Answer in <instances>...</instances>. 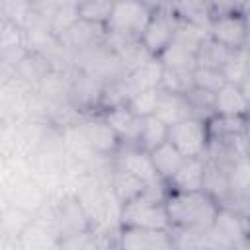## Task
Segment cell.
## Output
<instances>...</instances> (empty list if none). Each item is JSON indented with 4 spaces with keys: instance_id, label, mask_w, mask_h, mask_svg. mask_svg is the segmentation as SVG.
Here are the masks:
<instances>
[{
    "instance_id": "cell-1",
    "label": "cell",
    "mask_w": 250,
    "mask_h": 250,
    "mask_svg": "<svg viewBox=\"0 0 250 250\" xmlns=\"http://www.w3.org/2000/svg\"><path fill=\"white\" fill-rule=\"evenodd\" d=\"M166 209L172 229H211L221 205L205 189L168 191Z\"/></svg>"
},
{
    "instance_id": "cell-2",
    "label": "cell",
    "mask_w": 250,
    "mask_h": 250,
    "mask_svg": "<svg viewBox=\"0 0 250 250\" xmlns=\"http://www.w3.org/2000/svg\"><path fill=\"white\" fill-rule=\"evenodd\" d=\"M166 195H168L166 182L146 188L139 197L121 205L119 225L152 229V230H172L168 209H166Z\"/></svg>"
},
{
    "instance_id": "cell-3",
    "label": "cell",
    "mask_w": 250,
    "mask_h": 250,
    "mask_svg": "<svg viewBox=\"0 0 250 250\" xmlns=\"http://www.w3.org/2000/svg\"><path fill=\"white\" fill-rule=\"evenodd\" d=\"M154 14V6L146 2H113L109 21L105 23V45L111 51L141 41L145 27Z\"/></svg>"
},
{
    "instance_id": "cell-4",
    "label": "cell",
    "mask_w": 250,
    "mask_h": 250,
    "mask_svg": "<svg viewBox=\"0 0 250 250\" xmlns=\"http://www.w3.org/2000/svg\"><path fill=\"white\" fill-rule=\"evenodd\" d=\"M209 37L230 51L244 49L250 37V25L242 12V4H234L229 12L215 16L209 25Z\"/></svg>"
},
{
    "instance_id": "cell-5",
    "label": "cell",
    "mask_w": 250,
    "mask_h": 250,
    "mask_svg": "<svg viewBox=\"0 0 250 250\" xmlns=\"http://www.w3.org/2000/svg\"><path fill=\"white\" fill-rule=\"evenodd\" d=\"M168 143H172L184 158H203L209 148L207 121L188 117L172 125L168 131Z\"/></svg>"
},
{
    "instance_id": "cell-6",
    "label": "cell",
    "mask_w": 250,
    "mask_h": 250,
    "mask_svg": "<svg viewBox=\"0 0 250 250\" xmlns=\"http://www.w3.org/2000/svg\"><path fill=\"white\" fill-rule=\"evenodd\" d=\"M176 25H178V18L174 16L172 6L170 4H156L154 14H152L148 25L145 27V31L141 35L143 47L152 57L158 59L168 49V45L174 41Z\"/></svg>"
},
{
    "instance_id": "cell-7",
    "label": "cell",
    "mask_w": 250,
    "mask_h": 250,
    "mask_svg": "<svg viewBox=\"0 0 250 250\" xmlns=\"http://www.w3.org/2000/svg\"><path fill=\"white\" fill-rule=\"evenodd\" d=\"M51 209H53L55 229L61 240L92 230V221L74 193L61 197L55 205H51Z\"/></svg>"
},
{
    "instance_id": "cell-8",
    "label": "cell",
    "mask_w": 250,
    "mask_h": 250,
    "mask_svg": "<svg viewBox=\"0 0 250 250\" xmlns=\"http://www.w3.org/2000/svg\"><path fill=\"white\" fill-rule=\"evenodd\" d=\"M76 129H78L82 141L86 143V146L96 156H113L121 146L115 131L107 125V121L102 117V113H96V115L84 119Z\"/></svg>"
},
{
    "instance_id": "cell-9",
    "label": "cell",
    "mask_w": 250,
    "mask_h": 250,
    "mask_svg": "<svg viewBox=\"0 0 250 250\" xmlns=\"http://www.w3.org/2000/svg\"><path fill=\"white\" fill-rule=\"evenodd\" d=\"M119 170H125L146 184V188L162 184L158 178V172L154 168L150 152L143 150L141 146H119V150L113 154V164Z\"/></svg>"
},
{
    "instance_id": "cell-10",
    "label": "cell",
    "mask_w": 250,
    "mask_h": 250,
    "mask_svg": "<svg viewBox=\"0 0 250 250\" xmlns=\"http://www.w3.org/2000/svg\"><path fill=\"white\" fill-rule=\"evenodd\" d=\"M119 250H176L172 230L119 227Z\"/></svg>"
},
{
    "instance_id": "cell-11",
    "label": "cell",
    "mask_w": 250,
    "mask_h": 250,
    "mask_svg": "<svg viewBox=\"0 0 250 250\" xmlns=\"http://www.w3.org/2000/svg\"><path fill=\"white\" fill-rule=\"evenodd\" d=\"M211 230L223 246L232 250L234 246H238L242 240H246L250 236V219L232 209L221 207Z\"/></svg>"
},
{
    "instance_id": "cell-12",
    "label": "cell",
    "mask_w": 250,
    "mask_h": 250,
    "mask_svg": "<svg viewBox=\"0 0 250 250\" xmlns=\"http://www.w3.org/2000/svg\"><path fill=\"white\" fill-rule=\"evenodd\" d=\"M102 117L115 131L121 146H139L143 119L137 117L127 105H121V107H113L109 111H104Z\"/></svg>"
},
{
    "instance_id": "cell-13",
    "label": "cell",
    "mask_w": 250,
    "mask_h": 250,
    "mask_svg": "<svg viewBox=\"0 0 250 250\" xmlns=\"http://www.w3.org/2000/svg\"><path fill=\"white\" fill-rule=\"evenodd\" d=\"M166 186L168 191H201L205 186V156L186 158L182 168Z\"/></svg>"
},
{
    "instance_id": "cell-14",
    "label": "cell",
    "mask_w": 250,
    "mask_h": 250,
    "mask_svg": "<svg viewBox=\"0 0 250 250\" xmlns=\"http://www.w3.org/2000/svg\"><path fill=\"white\" fill-rule=\"evenodd\" d=\"M215 115L219 117H250V105L238 84L227 82L215 94Z\"/></svg>"
},
{
    "instance_id": "cell-15",
    "label": "cell",
    "mask_w": 250,
    "mask_h": 250,
    "mask_svg": "<svg viewBox=\"0 0 250 250\" xmlns=\"http://www.w3.org/2000/svg\"><path fill=\"white\" fill-rule=\"evenodd\" d=\"M107 184H109V189H111V193H113V197L117 199L119 205H125V203L133 201L135 197H139L146 189L145 182H141L133 174H129L125 170H119L115 166H111V172L107 176Z\"/></svg>"
},
{
    "instance_id": "cell-16",
    "label": "cell",
    "mask_w": 250,
    "mask_h": 250,
    "mask_svg": "<svg viewBox=\"0 0 250 250\" xmlns=\"http://www.w3.org/2000/svg\"><path fill=\"white\" fill-rule=\"evenodd\" d=\"M162 90V88H160ZM158 119H162L168 127L188 119V117H193L191 115V107H189V102L186 96H180V94H172V92H164L160 94V102H158V107H156V113H154Z\"/></svg>"
},
{
    "instance_id": "cell-17",
    "label": "cell",
    "mask_w": 250,
    "mask_h": 250,
    "mask_svg": "<svg viewBox=\"0 0 250 250\" xmlns=\"http://www.w3.org/2000/svg\"><path fill=\"white\" fill-rule=\"evenodd\" d=\"M150 156H152L154 168H156V172H158V178H160L162 182H166V184L176 176V172H178V170L182 168V164L186 162V158L180 154V150H178L172 143L160 145L158 148H154V150L150 152Z\"/></svg>"
},
{
    "instance_id": "cell-18",
    "label": "cell",
    "mask_w": 250,
    "mask_h": 250,
    "mask_svg": "<svg viewBox=\"0 0 250 250\" xmlns=\"http://www.w3.org/2000/svg\"><path fill=\"white\" fill-rule=\"evenodd\" d=\"M162 74H164V66L160 62V59L152 57L150 61H146L145 64H141L139 68H135L133 72L127 74L133 92H143V90H150V88H160L162 82Z\"/></svg>"
},
{
    "instance_id": "cell-19",
    "label": "cell",
    "mask_w": 250,
    "mask_h": 250,
    "mask_svg": "<svg viewBox=\"0 0 250 250\" xmlns=\"http://www.w3.org/2000/svg\"><path fill=\"white\" fill-rule=\"evenodd\" d=\"M168 131H170V127L162 119H158L156 115L145 117L143 119V125H141L139 146L143 150H146V152H152L160 145L168 143Z\"/></svg>"
},
{
    "instance_id": "cell-20",
    "label": "cell",
    "mask_w": 250,
    "mask_h": 250,
    "mask_svg": "<svg viewBox=\"0 0 250 250\" xmlns=\"http://www.w3.org/2000/svg\"><path fill=\"white\" fill-rule=\"evenodd\" d=\"M234 51L219 45L217 41H213L211 37H207L199 51H197V66H205V68H217V70H223L225 64L229 62V59L232 57Z\"/></svg>"
},
{
    "instance_id": "cell-21",
    "label": "cell",
    "mask_w": 250,
    "mask_h": 250,
    "mask_svg": "<svg viewBox=\"0 0 250 250\" xmlns=\"http://www.w3.org/2000/svg\"><path fill=\"white\" fill-rule=\"evenodd\" d=\"M158 59L164 68H174V70H195L197 68V55L182 47L176 41H172Z\"/></svg>"
},
{
    "instance_id": "cell-22",
    "label": "cell",
    "mask_w": 250,
    "mask_h": 250,
    "mask_svg": "<svg viewBox=\"0 0 250 250\" xmlns=\"http://www.w3.org/2000/svg\"><path fill=\"white\" fill-rule=\"evenodd\" d=\"M172 12L178 20L199 25L209 29L211 25V12H209V4L203 2H182V4H170Z\"/></svg>"
},
{
    "instance_id": "cell-23",
    "label": "cell",
    "mask_w": 250,
    "mask_h": 250,
    "mask_svg": "<svg viewBox=\"0 0 250 250\" xmlns=\"http://www.w3.org/2000/svg\"><path fill=\"white\" fill-rule=\"evenodd\" d=\"M160 88L164 92L180 94L186 96L189 90L195 88L193 84V70H174V68H164Z\"/></svg>"
},
{
    "instance_id": "cell-24",
    "label": "cell",
    "mask_w": 250,
    "mask_h": 250,
    "mask_svg": "<svg viewBox=\"0 0 250 250\" xmlns=\"http://www.w3.org/2000/svg\"><path fill=\"white\" fill-rule=\"evenodd\" d=\"M160 94H162L160 88H150V90L137 92V94L129 100L127 107H129L137 117H141V119L150 117V115L156 113V107H158V102H160Z\"/></svg>"
},
{
    "instance_id": "cell-25",
    "label": "cell",
    "mask_w": 250,
    "mask_h": 250,
    "mask_svg": "<svg viewBox=\"0 0 250 250\" xmlns=\"http://www.w3.org/2000/svg\"><path fill=\"white\" fill-rule=\"evenodd\" d=\"M113 10V2H78V16L84 21L90 23H98V25H105L109 21Z\"/></svg>"
},
{
    "instance_id": "cell-26",
    "label": "cell",
    "mask_w": 250,
    "mask_h": 250,
    "mask_svg": "<svg viewBox=\"0 0 250 250\" xmlns=\"http://www.w3.org/2000/svg\"><path fill=\"white\" fill-rule=\"evenodd\" d=\"M193 84H195V88H199V90L217 94V92L227 84V78H225L223 70L197 66V68L193 70Z\"/></svg>"
},
{
    "instance_id": "cell-27",
    "label": "cell",
    "mask_w": 250,
    "mask_h": 250,
    "mask_svg": "<svg viewBox=\"0 0 250 250\" xmlns=\"http://www.w3.org/2000/svg\"><path fill=\"white\" fill-rule=\"evenodd\" d=\"M59 250H100V246H98L96 232L92 229L88 232H82V234H76V236L61 240Z\"/></svg>"
},
{
    "instance_id": "cell-28",
    "label": "cell",
    "mask_w": 250,
    "mask_h": 250,
    "mask_svg": "<svg viewBox=\"0 0 250 250\" xmlns=\"http://www.w3.org/2000/svg\"><path fill=\"white\" fill-rule=\"evenodd\" d=\"M238 88H240L242 96L246 98V102H248V105H250V70H248V72H246V76L238 82Z\"/></svg>"
},
{
    "instance_id": "cell-29",
    "label": "cell",
    "mask_w": 250,
    "mask_h": 250,
    "mask_svg": "<svg viewBox=\"0 0 250 250\" xmlns=\"http://www.w3.org/2000/svg\"><path fill=\"white\" fill-rule=\"evenodd\" d=\"M232 250H250V236H248L246 240H242L238 246H234Z\"/></svg>"
},
{
    "instance_id": "cell-30",
    "label": "cell",
    "mask_w": 250,
    "mask_h": 250,
    "mask_svg": "<svg viewBox=\"0 0 250 250\" xmlns=\"http://www.w3.org/2000/svg\"><path fill=\"white\" fill-rule=\"evenodd\" d=\"M242 12H244V16L248 20V25H250V4H242Z\"/></svg>"
},
{
    "instance_id": "cell-31",
    "label": "cell",
    "mask_w": 250,
    "mask_h": 250,
    "mask_svg": "<svg viewBox=\"0 0 250 250\" xmlns=\"http://www.w3.org/2000/svg\"><path fill=\"white\" fill-rule=\"evenodd\" d=\"M248 158H250V148H248Z\"/></svg>"
}]
</instances>
